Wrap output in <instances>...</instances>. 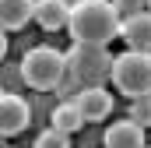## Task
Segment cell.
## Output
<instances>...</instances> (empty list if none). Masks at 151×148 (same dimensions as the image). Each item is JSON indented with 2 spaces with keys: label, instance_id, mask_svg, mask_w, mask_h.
<instances>
[{
  "label": "cell",
  "instance_id": "1",
  "mask_svg": "<svg viewBox=\"0 0 151 148\" xmlns=\"http://www.w3.org/2000/svg\"><path fill=\"white\" fill-rule=\"evenodd\" d=\"M67 32L74 36V42H95V46L113 42L119 36V14H116L113 0H77V4H70Z\"/></svg>",
  "mask_w": 151,
  "mask_h": 148
},
{
  "label": "cell",
  "instance_id": "2",
  "mask_svg": "<svg viewBox=\"0 0 151 148\" xmlns=\"http://www.w3.org/2000/svg\"><path fill=\"white\" fill-rule=\"evenodd\" d=\"M67 74V57L53 46H32L25 57H21V78L28 88L35 92H49L63 81Z\"/></svg>",
  "mask_w": 151,
  "mask_h": 148
},
{
  "label": "cell",
  "instance_id": "3",
  "mask_svg": "<svg viewBox=\"0 0 151 148\" xmlns=\"http://www.w3.org/2000/svg\"><path fill=\"white\" fill-rule=\"evenodd\" d=\"M113 85L123 92V95H130V99H137V95H148L151 92V53L144 49H127V53H119L113 57Z\"/></svg>",
  "mask_w": 151,
  "mask_h": 148
},
{
  "label": "cell",
  "instance_id": "4",
  "mask_svg": "<svg viewBox=\"0 0 151 148\" xmlns=\"http://www.w3.org/2000/svg\"><path fill=\"white\" fill-rule=\"evenodd\" d=\"M67 67L84 88H95L102 81H109L113 74V53L106 46H95V42H74V49L67 53Z\"/></svg>",
  "mask_w": 151,
  "mask_h": 148
},
{
  "label": "cell",
  "instance_id": "5",
  "mask_svg": "<svg viewBox=\"0 0 151 148\" xmlns=\"http://www.w3.org/2000/svg\"><path fill=\"white\" fill-rule=\"evenodd\" d=\"M32 120V106L21 99V95H11V92H0V138H14L28 127Z\"/></svg>",
  "mask_w": 151,
  "mask_h": 148
},
{
  "label": "cell",
  "instance_id": "6",
  "mask_svg": "<svg viewBox=\"0 0 151 148\" xmlns=\"http://www.w3.org/2000/svg\"><path fill=\"white\" fill-rule=\"evenodd\" d=\"M119 39L130 49L151 53V11H137L130 18H119Z\"/></svg>",
  "mask_w": 151,
  "mask_h": 148
},
{
  "label": "cell",
  "instance_id": "7",
  "mask_svg": "<svg viewBox=\"0 0 151 148\" xmlns=\"http://www.w3.org/2000/svg\"><path fill=\"white\" fill-rule=\"evenodd\" d=\"M74 106L81 110L84 120H106L109 113H113V95L102 88V85H95V88H81L74 95Z\"/></svg>",
  "mask_w": 151,
  "mask_h": 148
},
{
  "label": "cell",
  "instance_id": "8",
  "mask_svg": "<svg viewBox=\"0 0 151 148\" xmlns=\"http://www.w3.org/2000/svg\"><path fill=\"white\" fill-rule=\"evenodd\" d=\"M67 18H70V4L67 0H35L32 7V21L46 32H60L67 28Z\"/></svg>",
  "mask_w": 151,
  "mask_h": 148
},
{
  "label": "cell",
  "instance_id": "9",
  "mask_svg": "<svg viewBox=\"0 0 151 148\" xmlns=\"http://www.w3.org/2000/svg\"><path fill=\"white\" fill-rule=\"evenodd\" d=\"M102 141H106V148H144V127L134 120H116Z\"/></svg>",
  "mask_w": 151,
  "mask_h": 148
},
{
  "label": "cell",
  "instance_id": "10",
  "mask_svg": "<svg viewBox=\"0 0 151 148\" xmlns=\"http://www.w3.org/2000/svg\"><path fill=\"white\" fill-rule=\"evenodd\" d=\"M32 7L35 0H0V28L4 32H18L32 21Z\"/></svg>",
  "mask_w": 151,
  "mask_h": 148
},
{
  "label": "cell",
  "instance_id": "11",
  "mask_svg": "<svg viewBox=\"0 0 151 148\" xmlns=\"http://www.w3.org/2000/svg\"><path fill=\"white\" fill-rule=\"evenodd\" d=\"M49 127H56L60 134H74V131H81V127H84V116H81V110L74 106V99H70V102H60V106L53 110Z\"/></svg>",
  "mask_w": 151,
  "mask_h": 148
},
{
  "label": "cell",
  "instance_id": "12",
  "mask_svg": "<svg viewBox=\"0 0 151 148\" xmlns=\"http://www.w3.org/2000/svg\"><path fill=\"white\" fill-rule=\"evenodd\" d=\"M130 120L141 123L144 131L151 127V92H148V95H137V99L130 102Z\"/></svg>",
  "mask_w": 151,
  "mask_h": 148
},
{
  "label": "cell",
  "instance_id": "13",
  "mask_svg": "<svg viewBox=\"0 0 151 148\" xmlns=\"http://www.w3.org/2000/svg\"><path fill=\"white\" fill-rule=\"evenodd\" d=\"M35 148H70V134H60L56 127H49L35 138Z\"/></svg>",
  "mask_w": 151,
  "mask_h": 148
},
{
  "label": "cell",
  "instance_id": "14",
  "mask_svg": "<svg viewBox=\"0 0 151 148\" xmlns=\"http://www.w3.org/2000/svg\"><path fill=\"white\" fill-rule=\"evenodd\" d=\"M113 7H116L119 18H130L137 11H148V0H113Z\"/></svg>",
  "mask_w": 151,
  "mask_h": 148
},
{
  "label": "cell",
  "instance_id": "15",
  "mask_svg": "<svg viewBox=\"0 0 151 148\" xmlns=\"http://www.w3.org/2000/svg\"><path fill=\"white\" fill-rule=\"evenodd\" d=\"M4 53H7V32L0 28V60H4Z\"/></svg>",
  "mask_w": 151,
  "mask_h": 148
},
{
  "label": "cell",
  "instance_id": "16",
  "mask_svg": "<svg viewBox=\"0 0 151 148\" xmlns=\"http://www.w3.org/2000/svg\"><path fill=\"white\" fill-rule=\"evenodd\" d=\"M148 11H151V0H148Z\"/></svg>",
  "mask_w": 151,
  "mask_h": 148
},
{
  "label": "cell",
  "instance_id": "17",
  "mask_svg": "<svg viewBox=\"0 0 151 148\" xmlns=\"http://www.w3.org/2000/svg\"><path fill=\"white\" fill-rule=\"evenodd\" d=\"M144 148H151V145H144Z\"/></svg>",
  "mask_w": 151,
  "mask_h": 148
},
{
  "label": "cell",
  "instance_id": "18",
  "mask_svg": "<svg viewBox=\"0 0 151 148\" xmlns=\"http://www.w3.org/2000/svg\"><path fill=\"white\" fill-rule=\"evenodd\" d=\"M7 148H11V145H7Z\"/></svg>",
  "mask_w": 151,
  "mask_h": 148
}]
</instances>
